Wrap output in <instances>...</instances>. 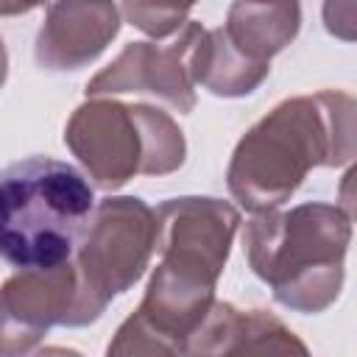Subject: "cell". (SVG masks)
Listing matches in <instances>:
<instances>
[{"mask_svg":"<svg viewBox=\"0 0 357 357\" xmlns=\"http://www.w3.org/2000/svg\"><path fill=\"white\" fill-rule=\"evenodd\" d=\"M117 33L114 6H67L47 8V22L39 31L36 56L50 67H75L103 50L106 39Z\"/></svg>","mask_w":357,"mask_h":357,"instance_id":"cell-2","label":"cell"},{"mask_svg":"<svg viewBox=\"0 0 357 357\" xmlns=\"http://www.w3.org/2000/svg\"><path fill=\"white\" fill-rule=\"evenodd\" d=\"M86 176L59 159L31 156L3 173V259L22 273L67 268L92 231Z\"/></svg>","mask_w":357,"mask_h":357,"instance_id":"cell-1","label":"cell"}]
</instances>
